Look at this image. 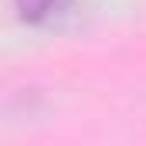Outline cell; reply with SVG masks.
<instances>
[{"label":"cell","mask_w":146,"mask_h":146,"mask_svg":"<svg viewBox=\"0 0 146 146\" xmlns=\"http://www.w3.org/2000/svg\"><path fill=\"white\" fill-rule=\"evenodd\" d=\"M82 10V0H14V14L27 27H61Z\"/></svg>","instance_id":"6da1fadb"}]
</instances>
